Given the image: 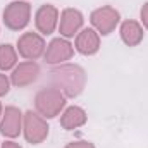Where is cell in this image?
Segmentation results:
<instances>
[{
  "instance_id": "cell-6",
  "label": "cell",
  "mask_w": 148,
  "mask_h": 148,
  "mask_svg": "<svg viewBox=\"0 0 148 148\" xmlns=\"http://www.w3.org/2000/svg\"><path fill=\"white\" fill-rule=\"evenodd\" d=\"M43 48H45V43L36 33H24L19 38V53L26 59H31V60L38 59L43 53Z\"/></svg>"
},
{
  "instance_id": "cell-3",
  "label": "cell",
  "mask_w": 148,
  "mask_h": 148,
  "mask_svg": "<svg viewBox=\"0 0 148 148\" xmlns=\"http://www.w3.org/2000/svg\"><path fill=\"white\" fill-rule=\"evenodd\" d=\"M29 5L26 2H14L3 10V21L10 29H23L29 21Z\"/></svg>"
},
{
  "instance_id": "cell-1",
  "label": "cell",
  "mask_w": 148,
  "mask_h": 148,
  "mask_svg": "<svg viewBox=\"0 0 148 148\" xmlns=\"http://www.w3.org/2000/svg\"><path fill=\"white\" fill-rule=\"evenodd\" d=\"M52 79L59 90H64L67 97L79 95L84 86V73L77 66H64L60 69H55L52 73Z\"/></svg>"
},
{
  "instance_id": "cell-7",
  "label": "cell",
  "mask_w": 148,
  "mask_h": 148,
  "mask_svg": "<svg viewBox=\"0 0 148 148\" xmlns=\"http://www.w3.org/2000/svg\"><path fill=\"white\" fill-rule=\"evenodd\" d=\"M73 57V47L71 43H67L66 40H53L50 43V47L47 48V53H45V59L47 62L50 64H55V62H62V60H67Z\"/></svg>"
},
{
  "instance_id": "cell-12",
  "label": "cell",
  "mask_w": 148,
  "mask_h": 148,
  "mask_svg": "<svg viewBox=\"0 0 148 148\" xmlns=\"http://www.w3.org/2000/svg\"><path fill=\"white\" fill-rule=\"evenodd\" d=\"M98 45H100V38L98 35L93 31V29H84L79 33V36L76 40V48L84 53V55H91L98 50Z\"/></svg>"
},
{
  "instance_id": "cell-13",
  "label": "cell",
  "mask_w": 148,
  "mask_h": 148,
  "mask_svg": "<svg viewBox=\"0 0 148 148\" xmlns=\"http://www.w3.org/2000/svg\"><path fill=\"white\" fill-rule=\"evenodd\" d=\"M121 36L124 40L126 45L133 47V45H138L143 38V29L140 28L138 23L134 21H126L122 26H121Z\"/></svg>"
},
{
  "instance_id": "cell-18",
  "label": "cell",
  "mask_w": 148,
  "mask_h": 148,
  "mask_svg": "<svg viewBox=\"0 0 148 148\" xmlns=\"http://www.w3.org/2000/svg\"><path fill=\"white\" fill-rule=\"evenodd\" d=\"M141 19H143V24L148 28V3L141 9Z\"/></svg>"
},
{
  "instance_id": "cell-20",
  "label": "cell",
  "mask_w": 148,
  "mask_h": 148,
  "mask_svg": "<svg viewBox=\"0 0 148 148\" xmlns=\"http://www.w3.org/2000/svg\"><path fill=\"white\" fill-rule=\"evenodd\" d=\"M0 112H2V105H0Z\"/></svg>"
},
{
  "instance_id": "cell-9",
  "label": "cell",
  "mask_w": 148,
  "mask_h": 148,
  "mask_svg": "<svg viewBox=\"0 0 148 148\" xmlns=\"http://www.w3.org/2000/svg\"><path fill=\"white\" fill-rule=\"evenodd\" d=\"M0 131H2V134L10 136V138L19 134V131H21V112L17 110L16 107L5 109L3 121L0 124Z\"/></svg>"
},
{
  "instance_id": "cell-16",
  "label": "cell",
  "mask_w": 148,
  "mask_h": 148,
  "mask_svg": "<svg viewBox=\"0 0 148 148\" xmlns=\"http://www.w3.org/2000/svg\"><path fill=\"white\" fill-rule=\"evenodd\" d=\"M7 91H9V79L3 74H0V95H5Z\"/></svg>"
},
{
  "instance_id": "cell-17",
  "label": "cell",
  "mask_w": 148,
  "mask_h": 148,
  "mask_svg": "<svg viewBox=\"0 0 148 148\" xmlns=\"http://www.w3.org/2000/svg\"><path fill=\"white\" fill-rule=\"evenodd\" d=\"M66 148H95L91 143H88V141H77V143H71V145H67Z\"/></svg>"
},
{
  "instance_id": "cell-2",
  "label": "cell",
  "mask_w": 148,
  "mask_h": 148,
  "mask_svg": "<svg viewBox=\"0 0 148 148\" xmlns=\"http://www.w3.org/2000/svg\"><path fill=\"white\" fill-rule=\"evenodd\" d=\"M64 103H66V100L59 88L41 90L36 95V109L45 117H55L64 107Z\"/></svg>"
},
{
  "instance_id": "cell-19",
  "label": "cell",
  "mask_w": 148,
  "mask_h": 148,
  "mask_svg": "<svg viewBox=\"0 0 148 148\" xmlns=\"http://www.w3.org/2000/svg\"><path fill=\"white\" fill-rule=\"evenodd\" d=\"M3 148H21L17 143H12V141H7V143H3Z\"/></svg>"
},
{
  "instance_id": "cell-11",
  "label": "cell",
  "mask_w": 148,
  "mask_h": 148,
  "mask_svg": "<svg viewBox=\"0 0 148 148\" xmlns=\"http://www.w3.org/2000/svg\"><path fill=\"white\" fill-rule=\"evenodd\" d=\"M83 24V16L79 10L67 9L62 12V19H60V33L64 36H74V33L81 28Z\"/></svg>"
},
{
  "instance_id": "cell-14",
  "label": "cell",
  "mask_w": 148,
  "mask_h": 148,
  "mask_svg": "<svg viewBox=\"0 0 148 148\" xmlns=\"http://www.w3.org/2000/svg\"><path fill=\"white\" fill-rule=\"evenodd\" d=\"M84 122H86V114L79 107H69L60 119V124L66 129H74L77 126H83Z\"/></svg>"
},
{
  "instance_id": "cell-5",
  "label": "cell",
  "mask_w": 148,
  "mask_h": 148,
  "mask_svg": "<svg viewBox=\"0 0 148 148\" xmlns=\"http://www.w3.org/2000/svg\"><path fill=\"white\" fill-rule=\"evenodd\" d=\"M91 23L102 35H109L119 23V12L112 7H102L91 14Z\"/></svg>"
},
{
  "instance_id": "cell-15",
  "label": "cell",
  "mask_w": 148,
  "mask_h": 148,
  "mask_svg": "<svg viewBox=\"0 0 148 148\" xmlns=\"http://www.w3.org/2000/svg\"><path fill=\"white\" fill-rule=\"evenodd\" d=\"M17 57H16V52L10 45H0V69L7 71L10 69L14 64H16Z\"/></svg>"
},
{
  "instance_id": "cell-10",
  "label": "cell",
  "mask_w": 148,
  "mask_h": 148,
  "mask_svg": "<svg viewBox=\"0 0 148 148\" xmlns=\"http://www.w3.org/2000/svg\"><path fill=\"white\" fill-rule=\"evenodd\" d=\"M36 76H38V66L33 60H29V62L19 64V67L12 74V83L16 86H28L36 79Z\"/></svg>"
},
{
  "instance_id": "cell-8",
  "label": "cell",
  "mask_w": 148,
  "mask_h": 148,
  "mask_svg": "<svg viewBox=\"0 0 148 148\" xmlns=\"http://www.w3.org/2000/svg\"><path fill=\"white\" fill-rule=\"evenodd\" d=\"M57 17H59V12L55 7L52 5H43L40 10L36 12V26L38 29L43 33V35H50L57 24Z\"/></svg>"
},
{
  "instance_id": "cell-4",
  "label": "cell",
  "mask_w": 148,
  "mask_h": 148,
  "mask_svg": "<svg viewBox=\"0 0 148 148\" xmlns=\"http://www.w3.org/2000/svg\"><path fill=\"white\" fill-rule=\"evenodd\" d=\"M24 133H26V140L29 143H40L47 138L48 126L45 124V121L40 115L29 110L24 117Z\"/></svg>"
}]
</instances>
